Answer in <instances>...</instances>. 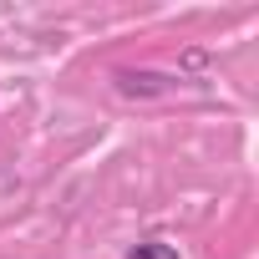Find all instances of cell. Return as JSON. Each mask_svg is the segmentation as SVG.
<instances>
[{
	"label": "cell",
	"instance_id": "6da1fadb",
	"mask_svg": "<svg viewBox=\"0 0 259 259\" xmlns=\"http://www.w3.org/2000/svg\"><path fill=\"white\" fill-rule=\"evenodd\" d=\"M178 81L168 76V71H117V92L122 97H163V92H173Z\"/></svg>",
	"mask_w": 259,
	"mask_h": 259
},
{
	"label": "cell",
	"instance_id": "7a4b0ae2",
	"mask_svg": "<svg viewBox=\"0 0 259 259\" xmlns=\"http://www.w3.org/2000/svg\"><path fill=\"white\" fill-rule=\"evenodd\" d=\"M127 259H178V249H173V244H163V239H143V244L127 249Z\"/></svg>",
	"mask_w": 259,
	"mask_h": 259
}]
</instances>
